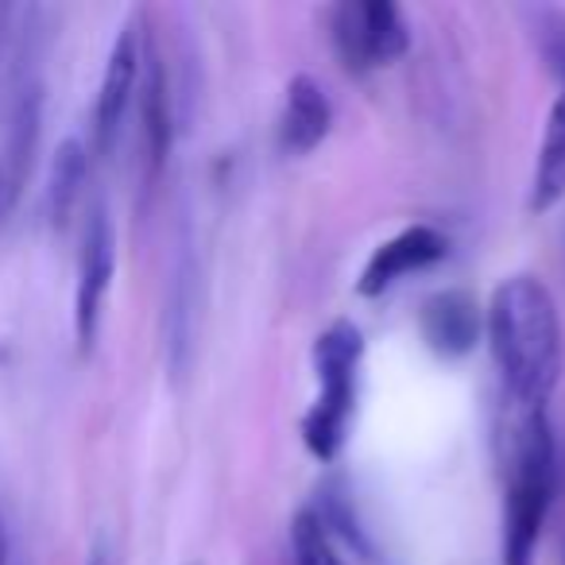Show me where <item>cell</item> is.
Returning <instances> with one entry per match:
<instances>
[{
  "label": "cell",
  "mask_w": 565,
  "mask_h": 565,
  "mask_svg": "<svg viewBox=\"0 0 565 565\" xmlns=\"http://www.w3.org/2000/svg\"><path fill=\"white\" fill-rule=\"evenodd\" d=\"M364 338L353 322H333L315 341L318 395L302 415V441L318 461H333L349 438L356 411V376H361Z\"/></svg>",
  "instance_id": "3957f363"
},
{
  "label": "cell",
  "mask_w": 565,
  "mask_h": 565,
  "mask_svg": "<svg viewBox=\"0 0 565 565\" xmlns=\"http://www.w3.org/2000/svg\"><path fill=\"white\" fill-rule=\"evenodd\" d=\"M86 182H89V148L78 136H71V140L58 143L47 179V221L55 233H66L82 194H86Z\"/></svg>",
  "instance_id": "4fadbf2b"
},
{
  "label": "cell",
  "mask_w": 565,
  "mask_h": 565,
  "mask_svg": "<svg viewBox=\"0 0 565 565\" xmlns=\"http://www.w3.org/2000/svg\"><path fill=\"white\" fill-rule=\"evenodd\" d=\"M565 198V82L557 86L554 105L546 113V132L539 143V159L531 171V194H526V210L546 213Z\"/></svg>",
  "instance_id": "7c38bea8"
},
{
  "label": "cell",
  "mask_w": 565,
  "mask_h": 565,
  "mask_svg": "<svg viewBox=\"0 0 565 565\" xmlns=\"http://www.w3.org/2000/svg\"><path fill=\"white\" fill-rule=\"evenodd\" d=\"M0 565H12V531L4 508H0Z\"/></svg>",
  "instance_id": "e0dca14e"
},
{
  "label": "cell",
  "mask_w": 565,
  "mask_h": 565,
  "mask_svg": "<svg viewBox=\"0 0 565 565\" xmlns=\"http://www.w3.org/2000/svg\"><path fill=\"white\" fill-rule=\"evenodd\" d=\"M333 125V105L326 89L318 86L310 74H299L287 86L282 97V117H279V143L287 156H307L330 136Z\"/></svg>",
  "instance_id": "30bf717a"
},
{
  "label": "cell",
  "mask_w": 565,
  "mask_h": 565,
  "mask_svg": "<svg viewBox=\"0 0 565 565\" xmlns=\"http://www.w3.org/2000/svg\"><path fill=\"white\" fill-rule=\"evenodd\" d=\"M194 264L182 256L179 271L171 282V299H167V356H171V369L182 372L190 361V345H194Z\"/></svg>",
  "instance_id": "5bb4252c"
},
{
  "label": "cell",
  "mask_w": 565,
  "mask_h": 565,
  "mask_svg": "<svg viewBox=\"0 0 565 565\" xmlns=\"http://www.w3.org/2000/svg\"><path fill=\"white\" fill-rule=\"evenodd\" d=\"M136 105H140V136H143V171H148V182L163 171L167 151H171V86H167V71L163 58H159L156 43H148V58H143V78H140V94H136Z\"/></svg>",
  "instance_id": "9c48e42d"
},
{
  "label": "cell",
  "mask_w": 565,
  "mask_h": 565,
  "mask_svg": "<svg viewBox=\"0 0 565 565\" xmlns=\"http://www.w3.org/2000/svg\"><path fill=\"white\" fill-rule=\"evenodd\" d=\"M287 554H291V565H345L338 546H333L330 526L322 523V515H318L315 508H302L299 515H295Z\"/></svg>",
  "instance_id": "9a60e30c"
},
{
  "label": "cell",
  "mask_w": 565,
  "mask_h": 565,
  "mask_svg": "<svg viewBox=\"0 0 565 565\" xmlns=\"http://www.w3.org/2000/svg\"><path fill=\"white\" fill-rule=\"evenodd\" d=\"M151 32L143 24V12L128 17V24L120 28V35L113 40V51L105 58L102 86H97L94 102V148L97 156H109L120 140V128H125L128 109L136 105L143 78V58H148Z\"/></svg>",
  "instance_id": "8992f818"
},
{
  "label": "cell",
  "mask_w": 565,
  "mask_h": 565,
  "mask_svg": "<svg viewBox=\"0 0 565 565\" xmlns=\"http://www.w3.org/2000/svg\"><path fill=\"white\" fill-rule=\"evenodd\" d=\"M43 78L40 71L24 74L4 94V120H0V228L17 213L24 186L32 179L35 151L43 136Z\"/></svg>",
  "instance_id": "5b68a950"
},
{
  "label": "cell",
  "mask_w": 565,
  "mask_h": 565,
  "mask_svg": "<svg viewBox=\"0 0 565 565\" xmlns=\"http://www.w3.org/2000/svg\"><path fill=\"white\" fill-rule=\"evenodd\" d=\"M557 495V441L546 411H523L511 441L503 500V565H534L542 526Z\"/></svg>",
  "instance_id": "7a4b0ae2"
},
{
  "label": "cell",
  "mask_w": 565,
  "mask_h": 565,
  "mask_svg": "<svg viewBox=\"0 0 565 565\" xmlns=\"http://www.w3.org/2000/svg\"><path fill=\"white\" fill-rule=\"evenodd\" d=\"M89 565H105V557H102V554H94V557H89Z\"/></svg>",
  "instance_id": "ac0fdd59"
},
{
  "label": "cell",
  "mask_w": 565,
  "mask_h": 565,
  "mask_svg": "<svg viewBox=\"0 0 565 565\" xmlns=\"http://www.w3.org/2000/svg\"><path fill=\"white\" fill-rule=\"evenodd\" d=\"M480 307L469 291H441L423 302L418 330L438 356H465L480 338Z\"/></svg>",
  "instance_id": "8fae6325"
},
{
  "label": "cell",
  "mask_w": 565,
  "mask_h": 565,
  "mask_svg": "<svg viewBox=\"0 0 565 565\" xmlns=\"http://www.w3.org/2000/svg\"><path fill=\"white\" fill-rule=\"evenodd\" d=\"M495 369L519 411H546L565 364L562 315L550 287L534 275H511L484 310Z\"/></svg>",
  "instance_id": "6da1fadb"
},
{
  "label": "cell",
  "mask_w": 565,
  "mask_h": 565,
  "mask_svg": "<svg viewBox=\"0 0 565 565\" xmlns=\"http://www.w3.org/2000/svg\"><path fill=\"white\" fill-rule=\"evenodd\" d=\"M526 28H531L534 51H539L542 66H546L550 78L562 86L565 82V12L562 9H526Z\"/></svg>",
  "instance_id": "2e32d148"
},
{
  "label": "cell",
  "mask_w": 565,
  "mask_h": 565,
  "mask_svg": "<svg viewBox=\"0 0 565 565\" xmlns=\"http://www.w3.org/2000/svg\"><path fill=\"white\" fill-rule=\"evenodd\" d=\"M113 275H117V228L105 205H94L82 233L78 256V287H74V341L78 353H94L97 333H102L105 299H109Z\"/></svg>",
  "instance_id": "52a82bcc"
},
{
  "label": "cell",
  "mask_w": 565,
  "mask_h": 565,
  "mask_svg": "<svg viewBox=\"0 0 565 565\" xmlns=\"http://www.w3.org/2000/svg\"><path fill=\"white\" fill-rule=\"evenodd\" d=\"M449 241L438 233L434 225H411L403 233H395L392 241H384L376 252L369 256L361 271V282L356 291L364 299H380L384 291H392L395 282L407 279V275L423 271V267H434L438 259H446Z\"/></svg>",
  "instance_id": "ba28073f"
},
{
  "label": "cell",
  "mask_w": 565,
  "mask_h": 565,
  "mask_svg": "<svg viewBox=\"0 0 565 565\" xmlns=\"http://www.w3.org/2000/svg\"><path fill=\"white\" fill-rule=\"evenodd\" d=\"M330 40L349 74H369L407 55L411 28L392 0H341L330 9Z\"/></svg>",
  "instance_id": "277c9868"
}]
</instances>
